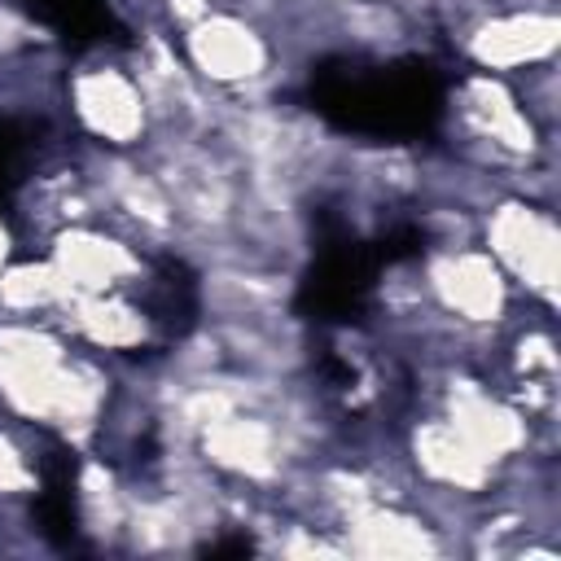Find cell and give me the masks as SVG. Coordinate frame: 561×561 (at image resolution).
I'll return each mask as SVG.
<instances>
[{
    "label": "cell",
    "instance_id": "1",
    "mask_svg": "<svg viewBox=\"0 0 561 561\" xmlns=\"http://www.w3.org/2000/svg\"><path fill=\"white\" fill-rule=\"evenodd\" d=\"M478 245L495 259L522 302L557 311V276H561V232L557 215L543 202L504 193L478 215Z\"/></svg>",
    "mask_w": 561,
    "mask_h": 561
},
{
    "label": "cell",
    "instance_id": "2",
    "mask_svg": "<svg viewBox=\"0 0 561 561\" xmlns=\"http://www.w3.org/2000/svg\"><path fill=\"white\" fill-rule=\"evenodd\" d=\"M61 105L88 145L140 149L149 136V105L123 57H88L70 66L61 79Z\"/></svg>",
    "mask_w": 561,
    "mask_h": 561
},
{
    "label": "cell",
    "instance_id": "3",
    "mask_svg": "<svg viewBox=\"0 0 561 561\" xmlns=\"http://www.w3.org/2000/svg\"><path fill=\"white\" fill-rule=\"evenodd\" d=\"M421 280L430 302L469 329H504L508 316L522 307V294L508 285V276L495 267V259L482 245L460 250H425Z\"/></svg>",
    "mask_w": 561,
    "mask_h": 561
},
{
    "label": "cell",
    "instance_id": "4",
    "mask_svg": "<svg viewBox=\"0 0 561 561\" xmlns=\"http://www.w3.org/2000/svg\"><path fill=\"white\" fill-rule=\"evenodd\" d=\"M473 70L486 75H522L557 61L561 48V13L557 9H495L478 18L469 31L451 39Z\"/></svg>",
    "mask_w": 561,
    "mask_h": 561
},
{
    "label": "cell",
    "instance_id": "5",
    "mask_svg": "<svg viewBox=\"0 0 561 561\" xmlns=\"http://www.w3.org/2000/svg\"><path fill=\"white\" fill-rule=\"evenodd\" d=\"M44 254L75 294H110V289L140 294L153 276L149 254H140L127 237H118L105 224H70L48 237Z\"/></svg>",
    "mask_w": 561,
    "mask_h": 561
},
{
    "label": "cell",
    "instance_id": "6",
    "mask_svg": "<svg viewBox=\"0 0 561 561\" xmlns=\"http://www.w3.org/2000/svg\"><path fill=\"white\" fill-rule=\"evenodd\" d=\"M403 456L408 469L416 478V486L425 491H447V495H465V500H486L500 482V469L478 456L438 412L416 416L403 430Z\"/></svg>",
    "mask_w": 561,
    "mask_h": 561
},
{
    "label": "cell",
    "instance_id": "7",
    "mask_svg": "<svg viewBox=\"0 0 561 561\" xmlns=\"http://www.w3.org/2000/svg\"><path fill=\"white\" fill-rule=\"evenodd\" d=\"M66 294H70V285L61 280V272L53 267V259L44 250L9 259V267L0 272V316L48 320L66 302Z\"/></svg>",
    "mask_w": 561,
    "mask_h": 561
},
{
    "label": "cell",
    "instance_id": "8",
    "mask_svg": "<svg viewBox=\"0 0 561 561\" xmlns=\"http://www.w3.org/2000/svg\"><path fill=\"white\" fill-rule=\"evenodd\" d=\"M18 254H22V245H18V228L0 215V272H4V267H9V259H18Z\"/></svg>",
    "mask_w": 561,
    "mask_h": 561
}]
</instances>
